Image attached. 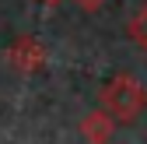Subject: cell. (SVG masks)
<instances>
[{
	"instance_id": "cell-4",
	"label": "cell",
	"mask_w": 147,
	"mask_h": 144,
	"mask_svg": "<svg viewBox=\"0 0 147 144\" xmlns=\"http://www.w3.org/2000/svg\"><path fill=\"white\" fill-rule=\"evenodd\" d=\"M126 35H130V42L137 49L147 53V4H140L133 14H130V21H126Z\"/></svg>"
},
{
	"instance_id": "cell-1",
	"label": "cell",
	"mask_w": 147,
	"mask_h": 144,
	"mask_svg": "<svg viewBox=\"0 0 147 144\" xmlns=\"http://www.w3.org/2000/svg\"><path fill=\"white\" fill-rule=\"evenodd\" d=\"M98 102H102V109L112 116L116 123H133L147 109V88L133 74H116L98 92Z\"/></svg>"
},
{
	"instance_id": "cell-5",
	"label": "cell",
	"mask_w": 147,
	"mask_h": 144,
	"mask_svg": "<svg viewBox=\"0 0 147 144\" xmlns=\"http://www.w3.org/2000/svg\"><path fill=\"white\" fill-rule=\"evenodd\" d=\"M77 4H81V7H84V11H98V7H102V4H105V0H77Z\"/></svg>"
},
{
	"instance_id": "cell-2",
	"label": "cell",
	"mask_w": 147,
	"mask_h": 144,
	"mask_svg": "<svg viewBox=\"0 0 147 144\" xmlns=\"http://www.w3.org/2000/svg\"><path fill=\"white\" fill-rule=\"evenodd\" d=\"M7 63L21 74H39L46 67V46L32 35H18V39L7 46Z\"/></svg>"
},
{
	"instance_id": "cell-6",
	"label": "cell",
	"mask_w": 147,
	"mask_h": 144,
	"mask_svg": "<svg viewBox=\"0 0 147 144\" xmlns=\"http://www.w3.org/2000/svg\"><path fill=\"white\" fill-rule=\"evenodd\" d=\"M42 4H49V7H53V4H60V0H42Z\"/></svg>"
},
{
	"instance_id": "cell-3",
	"label": "cell",
	"mask_w": 147,
	"mask_h": 144,
	"mask_svg": "<svg viewBox=\"0 0 147 144\" xmlns=\"http://www.w3.org/2000/svg\"><path fill=\"white\" fill-rule=\"evenodd\" d=\"M112 127H116V120L109 116L105 109H95V113H88V116H84V123H81V134H84L88 141H109Z\"/></svg>"
}]
</instances>
